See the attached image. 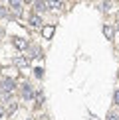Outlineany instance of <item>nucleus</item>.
I'll list each match as a JSON object with an SVG mask.
<instances>
[{"label": "nucleus", "instance_id": "1", "mask_svg": "<svg viewBox=\"0 0 119 120\" xmlns=\"http://www.w3.org/2000/svg\"><path fill=\"white\" fill-rule=\"evenodd\" d=\"M14 89H16V83H14V79H2V81H0V91H2V93H12L14 91Z\"/></svg>", "mask_w": 119, "mask_h": 120}, {"label": "nucleus", "instance_id": "2", "mask_svg": "<svg viewBox=\"0 0 119 120\" xmlns=\"http://www.w3.org/2000/svg\"><path fill=\"white\" fill-rule=\"evenodd\" d=\"M12 43H14V47H16V49H20V51H24V49H28V47H30L28 39H24V38H14V39H12Z\"/></svg>", "mask_w": 119, "mask_h": 120}, {"label": "nucleus", "instance_id": "3", "mask_svg": "<svg viewBox=\"0 0 119 120\" xmlns=\"http://www.w3.org/2000/svg\"><path fill=\"white\" fill-rule=\"evenodd\" d=\"M14 65L20 69H24V67H28V57H24V55H16L14 57Z\"/></svg>", "mask_w": 119, "mask_h": 120}, {"label": "nucleus", "instance_id": "4", "mask_svg": "<svg viewBox=\"0 0 119 120\" xmlns=\"http://www.w3.org/2000/svg\"><path fill=\"white\" fill-rule=\"evenodd\" d=\"M113 34H115V28H113L111 24H105V26H103V36L107 39H113Z\"/></svg>", "mask_w": 119, "mask_h": 120}, {"label": "nucleus", "instance_id": "5", "mask_svg": "<svg viewBox=\"0 0 119 120\" xmlns=\"http://www.w3.org/2000/svg\"><path fill=\"white\" fill-rule=\"evenodd\" d=\"M22 97L26 98V101H30V98L34 97V91H32V87H30V85H22Z\"/></svg>", "mask_w": 119, "mask_h": 120}, {"label": "nucleus", "instance_id": "6", "mask_svg": "<svg viewBox=\"0 0 119 120\" xmlns=\"http://www.w3.org/2000/svg\"><path fill=\"white\" fill-rule=\"evenodd\" d=\"M30 26L32 28H40L42 26V18H40L38 14H32V16H30Z\"/></svg>", "mask_w": 119, "mask_h": 120}, {"label": "nucleus", "instance_id": "7", "mask_svg": "<svg viewBox=\"0 0 119 120\" xmlns=\"http://www.w3.org/2000/svg\"><path fill=\"white\" fill-rule=\"evenodd\" d=\"M10 8L14 10V14H16V16H20V14H22V2H16V0H12V2H10Z\"/></svg>", "mask_w": 119, "mask_h": 120}, {"label": "nucleus", "instance_id": "8", "mask_svg": "<svg viewBox=\"0 0 119 120\" xmlns=\"http://www.w3.org/2000/svg\"><path fill=\"white\" fill-rule=\"evenodd\" d=\"M54 30H56V28H54V26H46V28L42 30V36L46 38V39H50V38L54 36Z\"/></svg>", "mask_w": 119, "mask_h": 120}, {"label": "nucleus", "instance_id": "9", "mask_svg": "<svg viewBox=\"0 0 119 120\" xmlns=\"http://www.w3.org/2000/svg\"><path fill=\"white\" fill-rule=\"evenodd\" d=\"M34 8H36V12H44V10H48L46 2H34Z\"/></svg>", "mask_w": 119, "mask_h": 120}, {"label": "nucleus", "instance_id": "10", "mask_svg": "<svg viewBox=\"0 0 119 120\" xmlns=\"http://www.w3.org/2000/svg\"><path fill=\"white\" fill-rule=\"evenodd\" d=\"M46 6H48V8H62V6H64V2H58V0H52V2H46Z\"/></svg>", "mask_w": 119, "mask_h": 120}, {"label": "nucleus", "instance_id": "11", "mask_svg": "<svg viewBox=\"0 0 119 120\" xmlns=\"http://www.w3.org/2000/svg\"><path fill=\"white\" fill-rule=\"evenodd\" d=\"M34 75H36L38 79H42V77H44V69H42V67H36V69H34Z\"/></svg>", "mask_w": 119, "mask_h": 120}, {"label": "nucleus", "instance_id": "12", "mask_svg": "<svg viewBox=\"0 0 119 120\" xmlns=\"http://www.w3.org/2000/svg\"><path fill=\"white\" fill-rule=\"evenodd\" d=\"M99 8H101V10H109V8H111V2H101Z\"/></svg>", "mask_w": 119, "mask_h": 120}, {"label": "nucleus", "instance_id": "13", "mask_svg": "<svg viewBox=\"0 0 119 120\" xmlns=\"http://www.w3.org/2000/svg\"><path fill=\"white\" fill-rule=\"evenodd\" d=\"M40 53H42V51H40L38 47H32V55H30V57H40Z\"/></svg>", "mask_w": 119, "mask_h": 120}, {"label": "nucleus", "instance_id": "14", "mask_svg": "<svg viewBox=\"0 0 119 120\" xmlns=\"http://www.w3.org/2000/svg\"><path fill=\"white\" fill-rule=\"evenodd\" d=\"M113 102H115L117 106H119V91H115V93H113Z\"/></svg>", "mask_w": 119, "mask_h": 120}, {"label": "nucleus", "instance_id": "15", "mask_svg": "<svg viewBox=\"0 0 119 120\" xmlns=\"http://www.w3.org/2000/svg\"><path fill=\"white\" fill-rule=\"evenodd\" d=\"M16 108H18V104H16V102H12V104H10V108H8V114H12Z\"/></svg>", "mask_w": 119, "mask_h": 120}, {"label": "nucleus", "instance_id": "16", "mask_svg": "<svg viewBox=\"0 0 119 120\" xmlns=\"http://www.w3.org/2000/svg\"><path fill=\"white\" fill-rule=\"evenodd\" d=\"M8 14V8H4V6H0V18H4Z\"/></svg>", "mask_w": 119, "mask_h": 120}, {"label": "nucleus", "instance_id": "17", "mask_svg": "<svg viewBox=\"0 0 119 120\" xmlns=\"http://www.w3.org/2000/svg\"><path fill=\"white\" fill-rule=\"evenodd\" d=\"M107 120H117V116H115L113 112H109V114H107Z\"/></svg>", "mask_w": 119, "mask_h": 120}, {"label": "nucleus", "instance_id": "18", "mask_svg": "<svg viewBox=\"0 0 119 120\" xmlns=\"http://www.w3.org/2000/svg\"><path fill=\"white\" fill-rule=\"evenodd\" d=\"M4 114H6V110H4V106H0V118H2Z\"/></svg>", "mask_w": 119, "mask_h": 120}, {"label": "nucleus", "instance_id": "19", "mask_svg": "<svg viewBox=\"0 0 119 120\" xmlns=\"http://www.w3.org/2000/svg\"><path fill=\"white\" fill-rule=\"evenodd\" d=\"M28 120H32V118H28Z\"/></svg>", "mask_w": 119, "mask_h": 120}]
</instances>
